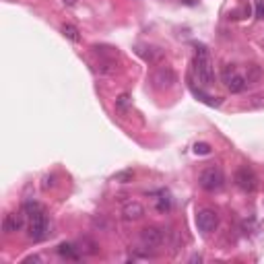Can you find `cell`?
I'll return each mask as SVG.
<instances>
[{"label":"cell","mask_w":264,"mask_h":264,"mask_svg":"<svg viewBox=\"0 0 264 264\" xmlns=\"http://www.w3.org/2000/svg\"><path fill=\"white\" fill-rule=\"evenodd\" d=\"M192 73H194V78L200 85L205 87L215 85V66L205 46H196V54L194 60H192Z\"/></svg>","instance_id":"1"},{"label":"cell","mask_w":264,"mask_h":264,"mask_svg":"<svg viewBox=\"0 0 264 264\" xmlns=\"http://www.w3.org/2000/svg\"><path fill=\"white\" fill-rule=\"evenodd\" d=\"M198 184H200V188L207 192H219L225 186V175L219 167H207V170L200 171Z\"/></svg>","instance_id":"2"},{"label":"cell","mask_w":264,"mask_h":264,"mask_svg":"<svg viewBox=\"0 0 264 264\" xmlns=\"http://www.w3.org/2000/svg\"><path fill=\"white\" fill-rule=\"evenodd\" d=\"M233 182H235V186L240 188L242 192H248V194L256 192V188H258V178H256V173H254L250 167H245V165L240 167V170L235 171Z\"/></svg>","instance_id":"3"},{"label":"cell","mask_w":264,"mask_h":264,"mask_svg":"<svg viewBox=\"0 0 264 264\" xmlns=\"http://www.w3.org/2000/svg\"><path fill=\"white\" fill-rule=\"evenodd\" d=\"M221 78H223V85L231 93H242V91H245V87H248L244 75L237 73V68H233V66H225L221 73Z\"/></svg>","instance_id":"4"},{"label":"cell","mask_w":264,"mask_h":264,"mask_svg":"<svg viewBox=\"0 0 264 264\" xmlns=\"http://www.w3.org/2000/svg\"><path fill=\"white\" fill-rule=\"evenodd\" d=\"M48 217L43 210H39V213H35L29 217V237L33 242H41L43 237L48 235Z\"/></svg>","instance_id":"5"},{"label":"cell","mask_w":264,"mask_h":264,"mask_svg":"<svg viewBox=\"0 0 264 264\" xmlns=\"http://www.w3.org/2000/svg\"><path fill=\"white\" fill-rule=\"evenodd\" d=\"M196 227L202 233H213L219 227V215L213 208H200L196 213Z\"/></svg>","instance_id":"6"},{"label":"cell","mask_w":264,"mask_h":264,"mask_svg":"<svg viewBox=\"0 0 264 264\" xmlns=\"http://www.w3.org/2000/svg\"><path fill=\"white\" fill-rule=\"evenodd\" d=\"M165 242V229H161V227H145L143 231H140V244L145 245V248H159V245H163Z\"/></svg>","instance_id":"7"},{"label":"cell","mask_w":264,"mask_h":264,"mask_svg":"<svg viewBox=\"0 0 264 264\" xmlns=\"http://www.w3.org/2000/svg\"><path fill=\"white\" fill-rule=\"evenodd\" d=\"M151 83H153L155 89H170V87H173V83H175V73L170 66H159L151 75Z\"/></svg>","instance_id":"8"},{"label":"cell","mask_w":264,"mask_h":264,"mask_svg":"<svg viewBox=\"0 0 264 264\" xmlns=\"http://www.w3.org/2000/svg\"><path fill=\"white\" fill-rule=\"evenodd\" d=\"M136 52H138V56L149 64H159L165 60V52L157 46H138Z\"/></svg>","instance_id":"9"},{"label":"cell","mask_w":264,"mask_h":264,"mask_svg":"<svg viewBox=\"0 0 264 264\" xmlns=\"http://www.w3.org/2000/svg\"><path fill=\"white\" fill-rule=\"evenodd\" d=\"M122 217H124V221H138L145 217V207L136 200H130L122 207Z\"/></svg>","instance_id":"10"},{"label":"cell","mask_w":264,"mask_h":264,"mask_svg":"<svg viewBox=\"0 0 264 264\" xmlns=\"http://www.w3.org/2000/svg\"><path fill=\"white\" fill-rule=\"evenodd\" d=\"M23 225H25V213H11L4 217L2 229L4 233H15V231H21Z\"/></svg>","instance_id":"11"},{"label":"cell","mask_w":264,"mask_h":264,"mask_svg":"<svg viewBox=\"0 0 264 264\" xmlns=\"http://www.w3.org/2000/svg\"><path fill=\"white\" fill-rule=\"evenodd\" d=\"M244 78H245V83H248V87H250V85H256L260 78H262V68H260L258 64H250L248 68H245Z\"/></svg>","instance_id":"12"},{"label":"cell","mask_w":264,"mask_h":264,"mask_svg":"<svg viewBox=\"0 0 264 264\" xmlns=\"http://www.w3.org/2000/svg\"><path fill=\"white\" fill-rule=\"evenodd\" d=\"M58 254L64 258H70V260H76L78 258V248H75L73 244H60L58 245Z\"/></svg>","instance_id":"13"},{"label":"cell","mask_w":264,"mask_h":264,"mask_svg":"<svg viewBox=\"0 0 264 264\" xmlns=\"http://www.w3.org/2000/svg\"><path fill=\"white\" fill-rule=\"evenodd\" d=\"M62 35H64L66 39L73 41V43H78V41H81V31H78L75 25H68V23L62 25Z\"/></svg>","instance_id":"14"},{"label":"cell","mask_w":264,"mask_h":264,"mask_svg":"<svg viewBox=\"0 0 264 264\" xmlns=\"http://www.w3.org/2000/svg\"><path fill=\"white\" fill-rule=\"evenodd\" d=\"M130 108H132V97H130L128 93H122L120 97L116 99V110H118L120 113H128Z\"/></svg>","instance_id":"15"},{"label":"cell","mask_w":264,"mask_h":264,"mask_svg":"<svg viewBox=\"0 0 264 264\" xmlns=\"http://www.w3.org/2000/svg\"><path fill=\"white\" fill-rule=\"evenodd\" d=\"M157 210L159 213H170V208H171V200H170V196H165V194H161L159 198H157Z\"/></svg>","instance_id":"16"},{"label":"cell","mask_w":264,"mask_h":264,"mask_svg":"<svg viewBox=\"0 0 264 264\" xmlns=\"http://www.w3.org/2000/svg\"><path fill=\"white\" fill-rule=\"evenodd\" d=\"M39 210H43V208H41L39 202H35V200L25 202V207H23V213L27 215V217H31V215H35V213H39Z\"/></svg>","instance_id":"17"},{"label":"cell","mask_w":264,"mask_h":264,"mask_svg":"<svg viewBox=\"0 0 264 264\" xmlns=\"http://www.w3.org/2000/svg\"><path fill=\"white\" fill-rule=\"evenodd\" d=\"M132 178H134V173H132L130 170H126V171H120V173L113 175V180L120 182V184H128V182H132Z\"/></svg>","instance_id":"18"},{"label":"cell","mask_w":264,"mask_h":264,"mask_svg":"<svg viewBox=\"0 0 264 264\" xmlns=\"http://www.w3.org/2000/svg\"><path fill=\"white\" fill-rule=\"evenodd\" d=\"M210 145L208 143H196L194 145V155H210Z\"/></svg>","instance_id":"19"},{"label":"cell","mask_w":264,"mask_h":264,"mask_svg":"<svg viewBox=\"0 0 264 264\" xmlns=\"http://www.w3.org/2000/svg\"><path fill=\"white\" fill-rule=\"evenodd\" d=\"M256 19L264 21V0H258L256 2Z\"/></svg>","instance_id":"20"},{"label":"cell","mask_w":264,"mask_h":264,"mask_svg":"<svg viewBox=\"0 0 264 264\" xmlns=\"http://www.w3.org/2000/svg\"><path fill=\"white\" fill-rule=\"evenodd\" d=\"M62 2H64L66 6H75V4L78 2V0H62Z\"/></svg>","instance_id":"21"}]
</instances>
